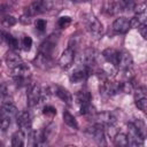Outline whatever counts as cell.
I'll list each match as a JSON object with an SVG mask.
<instances>
[{"label": "cell", "instance_id": "obj_1", "mask_svg": "<svg viewBox=\"0 0 147 147\" xmlns=\"http://www.w3.org/2000/svg\"><path fill=\"white\" fill-rule=\"evenodd\" d=\"M26 100L28 105L30 107L37 106L41 100H42V90L41 87L36 84V83H30L28 85V91H26Z\"/></svg>", "mask_w": 147, "mask_h": 147}, {"label": "cell", "instance_id": "obj_2", "mask_svg": "<svg viewBox=\"0 0 147 147\" xmlns=\"http://www.w3.org/2000/svg\"><path fill=\"white\" fill-rule=\"evenodd\" d=\"M57 40H59V34L57 33H52L51 36H48L41 42V45L39 47V53H41L44 55H47V56H51L52 53L54 52L55 47H56Z\"/></svg>", "mask_w": 147, "mask_h": 147}, {"label": "cell", "instance_id": "obj_3", "mask_svg": "<svg viewBox=\"0 0 147 147\" xmlns=\"http://www.w3.org/2000/svg\"><path fill=\"white\" fill-rule=\"evenodd\" d=\"M17 119V125L20 127L21 131H23L25 133V137L31 132V124H32V117H31V114L25 110V111H22L21 114L17 115L16 117Z\"/></svg>", "mask_w": 147, "mask_h": 147}, {"label": "cell", "instance_id": "obj_4", "mask_svg": "<svg viewBox=\"0 0 147 147\" xmlns=\"http://www.w3.org/2000/svg\"><path fill=\"white\" fill-rule=\"evenodd\" d=\"M127 130H129V134H127V139H129V145L132 146H140L142 145L145 138L140 134V132L138 131V129L134 126V124L127 123Z\"/></svg>", "mask_w": 147, "mask_h": 147}, {"label": "cell", "instance_id": "obj_5", "mask_svg": "<svg viewBox=\"0 0 147 147\" xmlns=\"http://www.w3.org/2000/svg\"><path fill=\"white\" fill-rule=\"evenodd\" d=\"M90 72H91V67L82 64V65H79L78 68H76L74 70V72L70 76V80L72 83H82V82L87 79Z\"/></svg>", "mask_w": 147, "mask_h": 147}, {"label": "cell", "instance_id": "obj_6", "mask_svg": "<svg viewBox=\"0 0 147 147\" xmlns=\"http://www.w3.org/2000/svg\"><path fill=\"white\" fill-rule=\"evenodd\" d=\"M87 26L88 30L91 32V34H93L95 38H100L103 33V25L102 23L94 16H90V18L87 20Z\"/></svg>", "mask_w": 147, "mask_h": 147}, {"label": "cell", "instance_id": "obj_7", "mask_svg": "<svg viewBox=\"0 0 147 147\" xmlns=\"http://www.w3.org/2000/svg\"><path fill=\"white\" fill-rule=\"evenodd\" d=\"M75 52L76 51H74L69 47L67 49H64L63 53L61 54L60 59H59V67L62 69H68L75 60Z\"/></svg>", "mask_w": 147, "mask_h": 147}, {"label": "cell", "instance_id": "obj_8", "mask_svg": "<svg viewBox=\"0 0 147 147\" xmlns=\"http://www.w3.org/2000/svg\"><path fill=\"white\" fill-rule=\"evenodd\" d=\"M17 115H18L17 108L15 107V105H13L9 101H6L0 108V116L1 117H5V118L13 121L14 118L17 117Z\"/></svg>", "mask_w": 147, "mask_h": 147}, {"label": "cell", "instance_id": "obj_9", "mask_svg": "<svg viewBox=\"0 0 147 147\" xmlns=\"http://www.w3.org/2000/svg\"><path fill=\"white\" fill-rule=\"evenodd\" d=\"M132 64H133V60H132L131 54L129 52H119L116 67L118 69H121L122 71H124V70L131 69Z\"/></svg>", "mask_w": 147, "mask_h": 147}, {"label": "cell", "instance_id": "obj_10", "mask_svg": "<svg viewBox=\"0 0 147 147\" xmlns=\"http://www.w3.org/2000/svg\"><path fill=\"white\" fill-rule=\"evenodd\" d=\"M96 123L102 126H113L116 123V117L110 111H102L96 114Z\"/></svg>", "mask_w": 147, "mask_h": 147}, {"label": "cell", "instance_id": "obj_11", "mask_svg": "<svg viewBox=\"0 0 147 147\" xmlns=\"http://www.w3.org/2000/svg\"><path fill=\"white\" fill-rule=\"evenodd\" d=\"M119 92V87H118V84L116 83H113V82H109V80H106L102 83L101 87H100V93L103 95V96H113L115 95L116 93Z\"/></svg>", "mask_w": 147, "mask_h": 147}, {"label": "cell", "instance_id": "obj_12", "mask_svg": "<svg viewBox=\"0 0 147 147\" xmlns=\"http://www.w3.org/2000/svg\"><path fill=\"white\" fill-rule=\"evenodd\" d=\"M90 133H91V137H93V139L96 141V144L106 145V136H105V131H103L102 125L96 123L94 126H92L90 129Z\"/></svg>", "mask_w": 147, "mask_h": 147}, {"label": "cell", "instance_id": "obj_13", "mask_svg": "<svg viewBox=\"0 0 147 147\" xmlns=\"http://www.w3.org/2000/svg\"><path fill=\"white\" fill-rule=\"evenodd\" d=\"M130 28V21L126 17H118L113 23V30L116 33H126Z\"/></svg>", "mask_w": 147, "mask_h": 147}, {"label": "cell", "instance_id": "obj_14", "mask_svg": "<svg viewBox=\"0 0 147 147\" xmlns=\"http://www.w3.org/2000/svg\"><path fill=\"white\" fill-rule=\"evenodd\" d=\"M5 61H6V64L8 65V68H10V69H14L15 67H17L18 64H21V63L23 62L22 59H21V56H20L14 49L9 51V52L6 54Z\"/></svg>", "mask_w": 147, "mask_h": 147}, {"label": "cell", "instance_id": "obj_15", "mask_svg": "<svg viewBox=\"0 0 147 147\" xmlns=\"http://www.w3.org/2000/svg\"><path fill=\"white\" fill-rule=\"evenodd\" d=\"M0 36H1V39L2 40H5L6 41V44L11 48V49H18L21 46V41L16 38V37H14L13 34H10L9 32H5V31H1L0 32Z\"/></svg>", "mask_w": 147, "mask_h": 147}, {"label": "cell", "instance_id": "obj_16", "mask_svg": "<svg viewBox=\"0 0 147 147\" xmlns=\"http://www.w3.org/2000/svg\"><path fill=\"white\" fill-rule=\"evenodd\" d=\"M34 64L40 69L47 70L53 65V61H52L51 56H47V55H44V54L39 53L37 55V57L34 59Z\"/></svg>", "mask_w": 147, "mask_h": 147}, {"label": "cell", "instance_id": "obj_17", "mask_svg": "<svg viewBox=\"0 0 147 147\" xmlns=\"http://www.w3.org/2000/svg\"><path fill=\"white\" fill-rule=\"evenodd\" d=\"M54 93H55L63 102H65L67 105H71V102H72V96H71L70 92H69L67 88L56 85V86H54Z\"/></svg>", "mask_w": 147, "mask_h": 147}, {"label": "cell", "instance_id": "obj_18", "mask_svg": "<svg viewBox=\"0 0 147 147\" xmlns=\"http://www.w3.org/2000/svg\"><path fill=\"white\" fill-rule=\"evenodd\" d=\"M42 13H44V10H42L40 0H36V1L31 2L25 8V13L24 14L29 15L30 17H32V16H36V15H39V14H42Z\"/></svg>", "mask_w": 147, "mask_h": 147}, {"label": "cell", "instance_id": "obj_19", "mask_svg": "<svg viewBox=\"0 0 147 147\" xmlns=\"http://www.w3.org/2000/svg\"><path fill=\"white\" fill-rule=\"evenodd\" d=\"M11 76L13 77H30V67L22 62L14 69H11Z\"/></svg>", "mask_w": 147, "mask_h": 147}, {"label": "cell", "instance_id": "obj_20", "mask_svg": "<svg viewBox=\"0 0 147 147\" xmlns=\"http://www.w3.org/2000/svg\"><path fill=\"white\" fill-rule=\"evenodd\" d=\"M118 54L119 52L114 49V48H107L102 52V56L103 59L108 62V63H111L113 65H116L117 64V60H118Z\"/></svg>", "mask_w": 147, "mask_h": 147}, {"label": "cell", "instance_id": "obj_21", "mask_svg": "<svg viewBox=\"0 0 147 147\" xmlns=\"http://www.w3.org/2000/svg\"><path fill=\"white\" fill-rule=\"evenodd\" d=\"M136 10V16L134 18L139 22V24H146L147 21V13H146V3H141L140 6L134 8Z\"/></svg>", "mask_w": 147, "mask_h": 147}, {"label": "cell", "instance_id": "obj_22", "mask_svg": "<svg viewBox=\"0 0 147 147\" xmlns=\"http://www.w3.org/2000/svg\"><path fill=\"white\" fill-rule=\"evenodd\" d=\"M82 60H83V64L87 65V67H91L94 64L95 60H96V53L94 49L92 48H88L84 52V55L82 56Z\"/></svg>", "mask_w": 147, "mask_h": 147}, {"label": "cell", "instance_id": "obj_23", "mask_svg": "<svg viewBox=\"0 0 147 147\" xmlns=\"http://www.w3.org/2000/svg\"><path fill=\"white\" fill-rule=\"evenodd\" d=\"M24 139H25V133L23 131L18 130L11 137V145L14 147H21L24 145Z\"/></svg>", "mask_w": 147, "mask_h": 147}, {"label": "cell", "instance_id": "obj_24", "mask_svg": "<svg viewBox=\"0 0 147 147\" xmlns=\"http://www.w3.org/2000/svg\"><path fill=\"white\" fill-rule=\"evenodd\" d=\"M63 121H64V123H65L68 126H70L71 129H75V130L78 129V123H77L76 118H75L68 110H64V111H63Z\"/></svg>", "mask_w": 147, "mask_h": 147}, {"label": "cell", "instance_id": "obj_25", "mask_svg": "<svg viewBox=\"0 0 147 147\" xmlns=\"http://www.w3.org/2000/svg\"><path fill=\"white\" fill-rule=\"evenodd\" d=\"M77 98V101L79 105H84V103H87V102H91V93L86 90H82L77 93L76 95Z\"/></svg>", "mask_w": 147, "mask_h": 147}, {"label": "cell", "instance_id": "obj_26", "mask_svg": "<svg viewBox=\"0 0 147 147\" xmlns=\"http://www.w3.org/2000/svg\"><path fill=\"white\" fill-rule=\"evenodd\" d=\"M80 114L84 116H94L95 115V108L92 106L91 102L80 105Z\"/></svg>", "mask_w": 147, "mask_h": 147}, {"label": "cell", "instance_id": "obj_27", "mask_svg": "<svg viewBox=\"0 0 147 147\" xmlns=\"http://www.w3.org/2000/svg\"><path fill=\"white\" fill-rule=\"evenodd\" d=\"M114 144H115L116 146H119V147L129 146V139H127V136L124 134V133H117V134L114 137Z\"/></svg>", "mask_w": 147, "mask_h": 147}, {"label": "cell", "instance_id": "obj_28", "mask_svg": "<svg viewBox=\"0 0 147 147\" xmlns=\"http://www.w3.org/2000/svg\"><path fill=\"white\" fill-rule=\"evenodd\" d=\"M40 2H41V7H42L44 13H46V11L54 9L57 6L59 0H40Z\"/></svg>", "mask_w": 147, "mask_h": 147}, {"label": "cell", "instance_id": "obj_29", "mask_svg": "<svg viewBox=\"0 0 147 147\" xmlns=\"http://www.w3.org/2000/svg\"><path fill=\"white\" fill-rule=\"evenodd\" d=\"M118 87H119V91L123 92V93H132L134 91V86L133 84L131 83V80H125L123 83H119L118 84Z\"/></svg>", "mask_w": 147, "mask_h": 147}, {"label": "cell", "instance_id": "obj_30", "mask_svg": "<svg viewBox=\"0 0 147 147\" xmlns=\"http://www.w3.org/2000/svg\"><path fill=\"white\" fill-rule=\"evenodd\" d=\"M16 22H17V20H16L14 16H11V15H6V16L2 18V21H1L2 25L6 26V28H9V26L15 25Z\"/></svg>", "mask_w": 147, "mask_h": 147}, {"label": "cell", "instance_id": "obj_31", "mask_svg": "<svg viewBox=\"0 0 147 147\" xmlns=\"http://www.w3.org/2000/svg\"><path fill=\"white\" fill-rule=\"evenodd\" d=\"M16 86L22 87V86H28L30 84V77H13Z\"/></svg>", "mask_w": 147, "mask_h": 147}, {"label": "cell", "instance_id": "obj_32", "mask_svg": "<svg viewBox=\"0 0 147 147\" xmlns=\"http://www.w3.org/2000/svg\"><path fill=\"white\" fill-rule=\"evenodd\" d=\"M132 123H133L134 126L138 129V131L140 132V134H141L144 138H146V125H145L144 121H141V119H137L136 122H132Z\"/></svg>", "mask_w": 147, "mask_h": 147}, {"label": "cell", "instance_id": "obj_33", "mask_svg": "<svg viewBox=\"0 0 147 147\" xmlns=\"http://www.w3.org/2000/svg\"><path fill=\"white\" fill-rule=\"evenodd\" d=\"M134 92V100H139V99H142V98H147L146 96V87H138L137 90L133 91Z\"/></svg>", "mask_w": 147, "mask_h": 147}, {"label": "cell", "instance_id": "obj_34", "mask_svg": "<svg viewBox=\"0 0 147 147\" xmlns=\"http://www.w3.org/2000/svg\"><path fill=\"white\" fill-rule=\"evenodd\" d=\"M136 106L138 107L139 110H141L142 113H146V110H147V98L136 100Z\"/></svg>", "mask_w": 147, "mask_h": 147}, {"label": "cell", "instance_id": "obj_35", "mask_svg": "<svg viewBox=\"0 0 147 147\" xmlns=\"http://www.w3.org/2000/svg\"><path fill=\"white\" fill-rule=\"evenodd\" d=\"M79 41H80V38H79L77 34L71 36L70 41H69V48H71V49H74V51H76V48H77V47H78V45H79Z\"/></svg>", "mask_w": 147, "mask_h": 147}, {"label": "cell", "instance_id": "obj_36", "mask_svg": "<svg viewBox=\"0 0 147 147\" xmlns=\"http://www.w3.org/2000/svg\"><path fill=\"white\" fill-rule=\"evenodd\" d=\"M21 45L23 46V49L30 51V48H31V46H32V39H31L29 36H24L23 39H22V44H21Z\"/></svg>", "mask_w": 147, "mask_h": 147}, {"label": "cell", "instance_id": "obj_37", "mask_svg": "<svg viewBox=\"0 0 147 147\" xmlns=\"http://www.w3.org/2000/svg\"><path fill=\"white\" fill-rule=\"evenodd\" d=\"M70 23H71V18H70L69 16H62V17L59 18V22H57L59 26L62 28V29H63V28H67Z\"/></svg>", "mask_w": 147, "mask_h": 147}, {"label": "cell", "instance_id": "obj_38", "mask_svg": "<svg viewBox=\"0 0 147 147\" xmlns=\"http://www.w3.org/2000/svg\"><path fill=\"white\" fill-rule=\"evenodd\" d=\"M46 26H47V22H46L45 20L39 18V20H37V21H36V29H37L38 31H40V32L45 31Z\"/></svg>", "mask_w": 147, "mask_h": 147}, {"label": "cell", "instance_id": "obj_39", "mask_svg": "<svg viewBox=\"0 0 147 147\" xmlns=\"http://www.w3.org/2000/svg\"><path fill=\"white\" fill-rule=\"evenodd\" d=\"M42 113H44L45 115H48V116H53V115H55V114H56V109H55L54 107H52V106H46V107L44 108Z\"/></svg>", "mask_w": 147, "mask_h": 147}, {"label": "cell", "instance_id": "obj_40", "mask_svg": "<svg viewBox=\"0 0 147 147\" xmlns=\"http://www.w3.org/2000/svg\"><path fill=\"white\" fill-rule=\"evenodd\" d=\"M137 29H139V31H140V33H141V37H142L144 39H146V38H147V25H146V24H140Z\"/></svg>", "mask_w": 147, "mask_h": 147}, {"label": "cell", "instance_id": "obj_41", "mask_svg": "<svg viewBox=\"0 0 147 147\" xmlns=\"http://www.w3.org/2000/svg\"><path fill=\"white\" fill-rule=\"evenodd\" d=\"M18 20H20V22L22 24H30L31 23V17L29 15H26V14H23Z\"/></svg>", "mask_w": 147, "mask_h": 147}, {"label": "cell", "instance_id": "obj_42", "mask_svg": "<svg viewBox=\"0 0 147 147\" xmlns=\"http://www.w3.org/2000/svg\"><path fill=\"white\" fill-rule=\"evenodd\" d=\"M72 2H84V1H88V0H70Z\"/></svg>", "mask_w": 147, "mask_h": 147}, {"label": "cell", "instance_id": "obj_43", "mask_svg": "<svg viewBox=\"0 0 147 147\" xmlns=\"http://www.w3.org/2000/svg\"><path fill=\"white\" fill-rule=\"evenodd\" d=\"M0 41H1V36H0Z\"/></svg>", "mask_w": 147, "mask_h": 147}]
</instances>
